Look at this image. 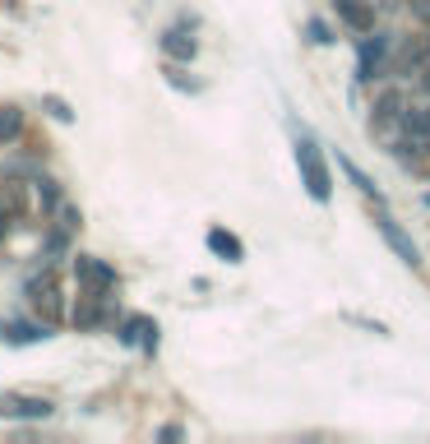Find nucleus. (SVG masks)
Instances as JSON below:
<instances>
[{
  "label": "nucleus",
  "mask_w": 430,
  "mask_h": 444,
  "mask_svg": "<svg viewBox=\"0 0 430 444\" xmlns=\"http://www.w3.org/2000/svg\"><path fill=\"white\" fill-rule=\"evenodd\" d=\"M296 162H301V176H306V190L315 200H329V171H324L315 144H296Z\"/></svg>",
  "instance_id": "1"
},
{
  "label": "nucleus",
  "mask_w": 430,
  "mask_h": 444,
  "mask_svg": "<svg viewBox=\"0 0 430 444\" xmlns=\"http://www.w3.org/2000/svg\"><path fill=\"white\" fill-rule=\"evenodd\" d=\"M380 231H384V241L398 250V260H402V264H421V260H416V245L407 241V231H402L393 218H380Z\"/></svg>",
  "instance_id": "2"
},
{
  "label": "nucleus",
  "mask_w": 430,
  "mask_h": 444,
  "mask_svg": "<svg viewBox=\"0 0 430 444\" xmlns=\"http://www.w3.org/2000/svg\"><path fill=\"white\" fill-rule=\"evenodd\" d=\"M208 245H213L217 255H227V260H241V245L231 241L227 231H208Z\"/></svg>",
  "instance_id": "3"
},
{
  "label": "nucleus",
  "mask_w": 430,
  "mask_h": 444,
  "mask_svg": "<svg viewBox=\"0 0 430 444\" xmlns=\"http://www.w3.org/2000/svg\"><path fill=\"white\" fill-rule=\"evenodd\" d=\"M380 51H384L380 37H370V42L361 46V79H370V70H375V61H380Z\"/></svg>",
  "instance_id": "4"
},
{
  "label": "nucleus",
  "mask_w": 430,
  "mask_h": 444,
  "mask_svg": "<svg viewBox=\"0 0 430 444\" xmlns=\"http://www.w3.org/2000/svg\"><path fill=\"white\" fill-rule=\"evenodd\" d=\"M338 162H342V171H347V176H352V181L361 185V190H366V195H375V185H370V176H366V171H361V167H356L352 157H338Z\"/></svg>",
  "instance_id": "5"
},
{
  "label": "nucleus",
  "mask_w": 430,
  "mask_h": 444,
  "mask_svg": "<svg viewBox=\"0 0 430 444\" xmlns=\"http://www.w3.org/2000/svg\"><path fill=\"white\" fill-rule=\"evenodd\" d=\"M342 15H347V23H356V28L370 23V10H361V5H342Z\"/></svg>",
  "instance_id": "6"
},
{
  "label": "nucleus",
  "mask_w": 430,
  "mask_h": 444,
  "mask_svg": "<svg viewBox=\"0 0 430 444\" xmlns=\"http://www.w3.org/2000/svg\"><path fill=\"white\" fill-rule=\"evenodd\" d=\"M407 125H412L416 135H430V111H416V116H407Z\"/></svg>",
  "instance_id": "7"
},
{
  "label": "nucleus",
  "mask_w": 430,
  "mask_h": 444,
  "mask_svg": "<svg viewBox=\"0 0 430 444\" xmlns=\"http://www.w3.org/2000/svg\"><path fill=\"white\" fill-rule=\"evenodd\" d=\"M167 46H171V51H176V56H190V51H195V42H181L176 32H171V37H167Z\"/></svg>",
  "instance_id": "8"
},
{
  "label": "nucleus",
  "mask_w": 430,
  "mask_h": 444,
  "mask_svg": "<svg viewBox=\"0 0 430 444\" xmlns=\"http://www.w3.org/2000/svg\"><path fill=\"white\" fill-rule=\"evenodd\" d=\"M416 15H430V0H416Z\"/></svg>",
  "instance_id": "9"
},
{
  "label": "nucleus",
  "mask_w": 430,
  "mask_h": 444,
  "mask_svg": "<svg viewBox=\"0 0 430 444\" xmlns=\"http://www.w3.org/2000/svg\"><path fill=\"white\" fill-rule=\"evenodd\" d=\"M421 84H426V88H430V65H426V75H421Z\"/></svg>",
  "instance_id": "10"
}]
</instances>
